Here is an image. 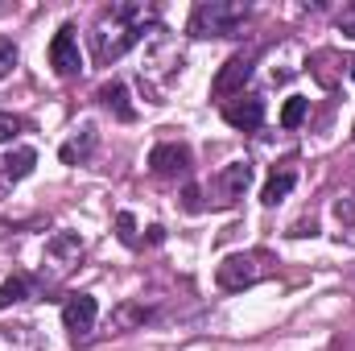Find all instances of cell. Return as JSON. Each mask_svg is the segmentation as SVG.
Instances as JSON below:
<instances>
[{"label":"cell","mask_w":355,"mask_h":351,"mask_svg":"<svg viewBox=\"0 0 355 351\" xmlns=\"http://www.w3.org/2000/svg\"><path fill=\"white\" fill-rule=\"evenodd\" d=\"M248 21L244 0H202L190 12V33L194 37H236Z\"/></svg>","instance_id":"cell-1"},{"label":"cell","mask_w":355,"mask_h":351,"mask_svg":"<svg viewBox=\"0 0 355 351\" xmlns=\"http://www.w3.org/2000/svg\"><path fill=\"white\" fill-rule=\"evenodd\" d=\"M265 257H257V252H236V257H223L219 264V289H248V285H257L261 277H265Z\"/></svg>","instance_id":"cell-2"},{"label":"cell","mask_w":355,"mask_h":351,"mask_svg":"<svg viewBox=\"0 0 355 351\" xmlns=\"http://www.w3.org/2000/svg\"><path fill=\"white\" fill-rule=\"evenodd\" d=\"M252 71H257V54H252V50L232 54V58L219 67V75H215L211 91H215L219 99H227V95H244V83L252 79Z\"/></svg>","instance_id":"cell-3"},{"label":"cell","mask_w":355,"mask_h":351,"mask_svg":"<svg viewBox=\"0 0 355 351\" xmlns=\"http://www.w3.org/2000/svg\"><path fill=\"white\" fill-rule=\"evenodd\" d=\"M50 67H54V75H62V79H75V75L83 71V54H79L75 25H62V29L54 33V42H50Z\"/></svg>","instance_id":"cell-4"},{"label":"cell","mask_w":355,"mask_h":351,"mask_svg":"<svg viewBox=\"0 0 355 351\" xmlns=\"http://www.w3.org/2000/svg\"><path fill=\"white\" fill-rule=\"evenodd\" d=\"M95 318H99V302L91 298V293H71L67 302H62V327L75 335V339H83L95 331Z\"/></svg>","instance_id":"cell-5"},{"label":"cell","mask_w":355,"mask_h":351,"mask_svg":"<svg viewBox=\"0 0 355 351\" xmlns=\"http://www.w3.org/2000/svg\"><path fill=\"white\" fill-rule=\"evenodd\" d=\"M149 170L157 178H186L190 174V149L182 141H162L149 153Z\"/></svg>","instance_id":"cell-6"},{"label":"cell","mask_w":355,"mask_h":351,"mask_svg":"<svg viewBox=\"0 0 355 351\" xmlns=\"http://www.w3.org/2000/svg\"><path fill=\"white\" fill-rule=\"evenodd\" d=\"M223 120L240 132H257L265 124V99L261 95H236L223 103Z\"/></svg>","instance_id":"cell-7"},{"label":"cell","mask_w":355,"mask_h":351,"mask_svg":"<svg viewBox=\"0 0 355 351\" xmlns=\"http://www.w3.org/2000/svg\"><path fill=\"white\" fill-rule=\"evenodd\" d=\"M248 186H252V162H232V166H223L219 178H215V190H219V203H240L244 194H248Z\"/></svg>","instance_id":"cell-8"},{"label":"cell","mask_w":355,"mask_h":351,"mask_svg":"<svg viewBox=\"0 0 355 351\" xmlns=\"http://www.w3.org/2000/svg\"><path fill=\"white\" fill-rule=\"evenodd\" d=\"M297 186V170L293 166H281V170H272L265 182V190H261V203L265 207H277L281 198H289V190Z\"/></svg>","instance_id":"cell-9"},{"label":"cell","mask_w":355,"mask_h":351,"mask_svg":"<svg viewBox=\"0 0 355 351\" xmlns=\"http://www.w3.org/2000/svg\"><path fill=\"white\" fill-rule=\"evenodd\" d=\"M91 149H95V124H83L62 149H58V157H62V166H79V162H87Z\"/></svg>","instance_id":"cell-10"},{"label":"cell","mask_w":355,"mask_h":351,"mask_svg":"<svg viewBox=\"0 0 355 351\" xmlns=\"http://www.w3.org/2000/svg\"><path fill=\"white\" fill-rule=\"evenodd\" d=\"M33 166H37V153H33L29 145H21V149H12V153L0 162V174L8 178V182H21V178L33 174Z\"/></svg>","instance_id":"cell-11"},{"label":"cell","mask_w":355,"mask_h":351,"mask_svg":"<svg viewBox=\"0 0 355 351\" xmlns=\"http://www.w3.org/2000/svg\"><path fill=\"white\" fill-rule=\"evenodd\" d=\"M99 103H103L107 112H116L120 120H132V116H137V112H132V103H128V87H124L120 79H116V83H103V87H99Z\"/></svg>","instance_id":"cell-12"},{"label":"cell","mask_w":355,"mask_h":351,"mask_svg":"<svg viewBox=\"0 0 355 351\" xmlns=\"http://www.w3.org/2000/svg\"><path fill=\"white\" fill-rule=\"evenodd\" d=\"M0 351H37V339L29 335V327H4L0 331Z\"/></svg>","instance_id":"cell-13"},{"label":"cell","mask_w":355,"mask_h":351,"mask_svg":"<svg viewBox=\"0 0 355 351\" xmlns=\"http://www.w3.org/2000/svg\"><path fill=\"white\" fill-rule=\"evenodd\" d=\"M25 298H29V277L12 273V277L0 285V310H8V306H17V302H25Z\"/></svg>","instance_id":"cell-14"},{"label":"cell","mask_w":355,"mask_h":351,"mask_svg":"<svg viewBox=\"0 0 355 351\" xmlns=\"http://www.w3.org/2000/svg\"><path fill=\"white\" fill-rule=\"evenodd\" d=\"M306 112H310V99L306 95H289L285 108H281V128H297L306 120Z\"/></svg>","instance_id":"cell-15"},{"label":"cell","mask_w":355,"mask_h":351,"mask_svg":"<svg viewBox=\"0 0 355 351\" xmlns=\"http://www.w3.org/2000/svg\"><path fill=\"white\" fill-rule=\"evenodd\" d=\"M17 62H21L17 42H12V37H0V79H8V75L17 71Z\"/></svg>","instance_id":"cell-16"},{"label":"cell","mask_w":355,"mask_h":351,"mask_svg":"<svg viewBox=\"0 0 355 351\" xmlns=\"http://www.w3.org/2000/svg\"><path fill=\"white\" fill-rule=\"evenodd\" d=\"M116 236H120V244H128V248H137V244H141V236H137V219H132L128 211H120V215H116Z\"/></svg>","instance_id":"cell-17"},{"label":"cell","mask_w":355,"mask_h":351,"mask_svg":"<svg viewBox=\"0 0 355 351\" xmlns=\"http://www.w3.org/2000/svg\"><path fill=\"white\" fill-rule=\"evenodd\" d=\"M50 252H54V257H79V252H83V240H79L75 232L54 236V240H50Z\"/></svg>","instance_id":"cell-18"},{"label":"cell","mask_w":355,"mask_h":351,"mask_svg":"<svg viewBox=\"0 0 355 351\" xmlns=\"http://www.w3.org/2000/svg\"><path fill=\"white\" fill-rule=\"evenodd\" d=\"M21 128H25V120H21V116H12V112H0V145H4V141H12Z\"/></svg>","instance_id":"cell-19"},{"label":"cell","mask_w":355,"mask_h":351,"mask_svg":"<svg viewBox=\"0 0 355 351\" xmlns=\"http://www.w3.org/2000/svg\"><path fill=\"white\" fill-rule=\"evenodd\" d=\"M339 29H343L347 37H355V0L352 4H343V12H339Z\"/></svg>","instance_id":"cell-20"},{"label":"cell","mask_w":355,"mask_h":351,"mask_svg":"<svg viewBox=\"0 0 355 351\" xmlns=\"http://www.w3.org/2000/svg\"><path fill=\"white\" fill-rule=\"evenodd\" d=\"M182 198H186V211H202V203H198V198H202V194H198V186H186V194H182Z\"/></svg>","instance_id":"cell-21"},{"label":"cell","mask_w":355,"mask_h":351,"mask_svg":"<svg viewBox=\"0 0 355 351\" xmlns=\"http://www.w3.org/2000/svg\"><path fill=\"white\" fill-rule=\"evenodd\" d=\"M166 240V228H149V244H162Z\"/></svg>","instance_id":"cell-22"},{"label":"cell","mask_w":355,"mask_h":351,"mask_svg":"<svg viewBox=\"0 0 355 351\" xmlns=\"http://www.w3.org/2000/svg\"><path fill=\"white\" fill-rule=\"evenodd\" d=\"M352 79H355V58H352Z\"/></svg>","instance_id":"cell-23"},{"label":"cell","mask_w":355,"mask_h":351,"mask_svg":"<svg viewBox=\"0 0 355 351\" xmlns=\"http://www.w3.org/2000/svg\"><path fill=\"white\" fill-rule=\"evenodd\" d=\"M352 141H355V124H352Z\"/></svg>","instance_id":"cell-24"}]
</instances>
